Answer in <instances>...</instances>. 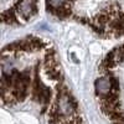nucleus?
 I'll list each match as a JSON object with an SVG mask.
<instances>
[{
  "mask_svg": "<svg viewBox=\"0 0 124 124\" xmlns=\"http://www.w3.org/2000/svg\"><path fill=\"white\" fill-rule=\"evenodd\" d=\"M94 88H96V93H97L98 96H101V97L109 94L112 88H113L112 78L110 77H101V78H97L96 82H94Z\"/></svg>",
  "mask_w": 124,
  "mask_h": 124,
  "instance_id": "2",
  "label": "nucleus"
},
{
  "mask_svg": "<svg viewBox=\"0 0 124 124\" xmlns=\"http://www.w3.org/2000/svg\"><path fill=\"white\" fill-rule=\"evenodd\" d=\"M17 10H19L20 16L24 17L25 20L32 17L36 13L35 0H20L17 5Z\"/></svg>",
  "mask_w": 124,
  "mask_h": 124,
  "instance_id": "1",
  "label": "nucleus"
},
{
  "mask_svg": "<svg viewBox=\"0 0 124 124\" xmlns=\"http://www.w3.org/2000/svg\"><path fill=\"white\" fill-rule=\"evenodd\" d=\"M66 5V0H47V8L48 11H54V10Z\"/></svg>",
  "mask_w": 124,
  "mask_h": 124,
  "instance_id": "3",
  "label": "nucleus"
}]
</instances>
